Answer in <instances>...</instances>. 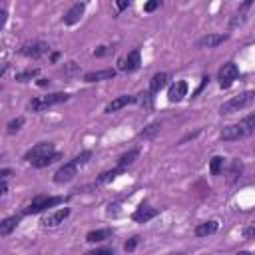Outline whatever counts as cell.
Instances as JSON below:
<instances>
[{
  "label": "cell",
  "mask_w": 255,
  "mask_h": 255,
  "mask_svg": "<svg viewBox=\"0 0 255 255\" xmlns=\"http://www.w3.org/2000/svg\"><path fill=\"white\" fill-rule=\"evenodd\" d=\"M217 229H219V223L215 219H207V221L197 223L195 229H193V233H195V237H207V235L217 233Z\"/></svg>",
  "instance_id": "obj_19"
},
{
  "label": "cell",
  "mask_w": 255,
  "mask_h": 255,
  "mask_svg": "<svg viewBox=\"0 0 255 255\" xmlns=\"http://www.w3.org/2000/svg\"><path fill=\"white\" fill-rule=\"evenodd\" d=\"M22 217H24V213H16V215H8V217H4V219L0 221V235H2V237H8V235L20 225Z\"/></svg>",
  "instance_id": "obj_17"
},
{
  "label": "cell",
  "mask_w": 255,
  "mask_h": 255,
  "mask_svg": "<svg viewBox=\"0 0 255 255\" xmlns=\"http://www.w3.org/2000/svg\"><path fill=\"white\" fill-rule=\"evenodd\" d=\"M139 66H141V50L139 48H133L126 58H122L118 62L120 72H135Z\"/></svg>",
  "instance_id": "obj_9"
},
{
  "label": "cell",
  "mask_w": 255,
  "mask_h": 255,
  "mask_svg": "<svg viewBox=\"0 0 255 255\" xmlns=\"http://www.w3.org/2000/svg\"><path fill=\"white\" fill-rule=\"evenodd\" d=\"M251 0H247V2H243L241 6H239V10L231 16V20H229V28H237V26H243L245 24V20H247V14H245V10L247 8H251Z\"/></svg>",
  "instance_id": "obj_20"
},
{
  "label": "cell",
  "mask_w": 255,
  "mask_h": 255,
  "mask_svg": "<svg viewBox=\"0 0 255 255\" xmlns=\"http://www.w3.org/2000/svg\"><path fill=\"white\" fill-rule=\"evenodd\" d=\"M86 2H76V4H72L70 8H68V12L62 16V22L66 24V26H74V24H78L80 20H82V16H84V12H86Z\"/></svg>",
  "instance_id": "obj_11"
},
{
  "label": "cell",
  "mask_w": 255,
  "mask_h": 255,
  "mask_svg": "<svg viewBox=\"0 0 255 255\" xmlns=\"http://www.w3.org/2000/svg\"><path fill=\"white\" fill-rule=\"evenodd\" d=\"M159 8V0H149V2H145L143 4V12H153V10H157Z\"/></svg>",
  "instance_id": "obj_36"
},
{
  "label": "cell",
  "mask_w": 255,
  "mask_h": 255,
  "mask_svg": "<svg viewBox=\"0 0 255 255\" xmlns=\"http://www.w3.org/2000/svg\"><path fill=\"white\" fill-rule=\"evenodd\" d=\"M106 213H108V217H116L120 213V203H110L108 209H106Z\"/></svg>",
  "instance_id": "obj_38"
},
{
  "label": "cell",
  "mask_w": 255,
  "mask_h": 255,
  "mask_svg": "<svg viewBox=\"0 0 255 255\" xmlns=\"http://www.w3.org/2000/svg\"><path fill=\"white\" fill-rule=\"evenodd\" d=\"M6 16H8L6 8H4V6H0V28H2V26H4V22H6Z\"/></svg>",
  "instance_id": "obj_41"
},
{
  "label": "cell",
  "mask_w": 255,
  "mask_h": 255,
  "mask_svg": "<svg viewBox=\"0 0 255 255\" xmlns=\"http://www.w3.org/2000/svg\"><path fill=\"white\" fill-rule=\"evenodd\" d=\"M137 245H139V235H133V237H129V239L124 243V251H126V253H131Z\"/></svg>",
  "instance_id": "obj_33"
},
{
  "label": "cell",
  "mask_w": 255,
  "mask_h": 255,
  "mask_svg": "<svg viewBox=\"0 0 255 255\" xmlns=\"http://www.w3.org/2000/svg\"><path fill=\"white\" fill-rule=\"evenodd\" d=\"M159 131H161V122H151V124H147L143 129L137 131V137H139V139H153Z\"/></svg>",
  "instance_id": "obj_25"
},
{
  "label": "cell",
  "mask_w": 255,
  "mask_h": 255,
  "mask_svg": "<svg viewBox=\"0 0 255 255\" xmlns=\"http://www.w3.org/2000/svg\"><path fill=\"white\" fill-rule=\"evenodd\" d=\"M112 235H114L112 229H92V231L86 233V241L88 243H102V241L110 239Z\"/></svg>",
  "instance_id": "obj_23"
},
{
  "label": "cell",
  "mask_w": 255,
  "mask_h": 255,
  "mask_svg": "<svg viewBox=\"0 0 255 255\" xmlns=\"http://www.w3.org/2000/svg\"><path fill=\"white\" fill-rule=\"evenodd\" d=\"M84 255H116V249L114 247H98V249L86 251Z\"/></svg>",
  "instance_id": "obj_32"
},
{
  "label": "cell",
  "mask_w": 255,
  "mask_h": 255,
  "mask_svg": "<svg viewBox=\"0 0 255 255\" xmlns=\"http://www.w3.org/2000/svg\"><path fill=\"white\" fill-rule=\"evenodd\" d=\"M157 215H159V209L157 207H151L149 203H139L135 207V211L131 213V219L135 223H147V221H151Z\"/></svg>",
  "instance_id": "obj_10"
},
{
  "label": "cell",
  "mask_w": 255,
  "mask_h": 255,
  "mask_svg": "<svg viewBox=\"0 0 255 255\" xmlns=\"http://www.w3.org/2000/svg\"><path fill=\"white\" fill-rule=\"evenodd\" d=\"M10 173H12V171H10L8 167H2V169H0V177H2V179H8V177H10Z\"/></svg>",
  "instance_id": "obj_43"
},
{
  "label": "cell",
  "mask_w": 255,
  "mask_h": 255,
  "mask_svg": "<svg viewBox=\"0 0 255 255\" xmlns=\"http://www.w3.org/2000/svg\"><path fill=\"white\" fill-rule=\"evenodd\" d=\"M223 165H225V157L223 155H213L209 159V173L211 175H219L223 171Z\"/></svg>",
  "instance_id": "obj_27"
},
{
  "label": "cell",
  "mask_w": 255,
  "mask_h": 255,
  "mask_svg": "<svg viewBox=\"0 0 255 255\" xmlns=\"http://www.w3.org/2000/svg\"><path fill=\"white\" fill-rule=\"evenodd\" d=\"M241 171H243V163L239 159H233L231 165H229V171H227V181L229 183H235L241 177Z\"/></svg>",
  "instance_id": "obj_26"
},
{
  "label": "cell",
  "mask_w": 255,
  "mask_h": 255,
  "mask_svg": "<svg viewBox=\"0 0 255 255\" xmlns=\"http://www.w3.org/2000/svg\"><path fill=\"white\" fill-rule=\"evenodd\" d=\"M52 151H56V147H54L52 141H40V143L32 145V147L22 155V159H24L26 163H32V161H36V159H40V157H44V155H48V153H52Z\"/></svg>",
  "instance_id": "obj_8"
},
{
  "label": "cell",
  "mask_w": 255,
  "mask_h": 255,
  "mask_svg": "<svg viewBox=\"0 0 255 255\" xmlns=\"http://www.w3.org/2000/svg\"><path fill=\"white\" fill-rule=\"evenodd\" d=\"M135 104H139L141 108H145V110H151V106H153V98L155 96H151L149 94V90L147 92H139V94H135Z\"/></svg>",
  "instance_id": "obj_29"
},
{
  "label": "cell",
  "mask_w": 255,
  "mask_h": 255,
  "mask_svg": "<svg viewBox=\"0 0 255 255\" xmlns=\"http://www.w3.org/2000/svg\"><path fill=\"white\" fill-rule=\"evenodd\" d=\"M126 169L124 167H120V165H116V167H112V169H108V171H102L98 177H96V185H104V183H110V181H114L118 175H122Z\"/></svg>",
  "instance_id": "obj_22"
},
{
  "label": "cell",
  "mask_w": 255,
  "mask_h": 255,
  "mask_svg": "<svg viewBox=\"0 0 255 255\" xmlns=\"http://www.w3.org/2000/svg\"><path fill=\"white\" fill-rule=\"evenodd\" d=\"M199 133H201V129H195V131H189V133H185V135H183V137H181V139H179V141H177V143H179V145H181V143H185V141H187V139H193V137H197V135H199Z\"/></svg>",
  "instance_id": "obj_39"
},
{
  "label": "cell",
  "mask_w": 255,
  "mask_h": 255,
  "mask_svg": "<svg viewBox=\"0 0 255 255\" xmlns=\"http://www.w3.org/2000/svg\"><path fill=\"white\" fill-rule=\"evenodd\" d=\"M171 255H183V253H171Z\"/></svg>",
  "instance_id": "obj_47"
},
{
  "label": "cell",
  "mask_w": 255,
  "mask_h": 255,
  "mask_svg": "<svg viewBox=\"0 0 255 255\" xmlns=\"http://www.w3.org/2000/svg\"><path fill=\"white\" fill-rule=\"evenodd\" d=\"M137 157H139V147H131V149H128L126 153H122V155L118 157V163H116V165H120V167L128 169V167H129Z\"/></svg>",
  "instance_id": "obj_24"
},
{
  "label": "cell",
  "mask_w": 255,
  "mask_h": 255,
  "mask_svg": "<svg viewBox=\"0 0 255 255\" xmlns=\"http://www.w3.org/2000/svg\"><path fill=\"white\" fill-rule=\"evenodd\" d=\"M80 72V66L76 64V62H66L62 68H60V74L64 76V78H72L74 74H78Z\"/></svg>",
  "instance_id": "obj_30"
},
{
  "label": "cell",
  "mask_w": 255,
  "mask_h": 255,
  "mask_svg": "<svg viewBox=\"0 0 255 255\" xmlns=\"http://www.w3.org/2000/svg\"><path fill=\"white\" fill-rule=\"evenodd\" d=\"M253 102H255V90L239 92L237 96L229 98L227 102H223V104L219 106V114H221V116H229V114H233V112H239V110L249 108Z\"/></svg>",
  "instance_id": "obj_4"
},
{
  "label": "cell",
  "mask_w": 255,
  "mask_h": 255,
  "mask_svg": "<svg viewBox=\"0 0 255 255\" xmlns=\"http://www.w3.org/2000/svg\"><path fill=\"white\" fill-rule=\"evenodd\" d=\"M253 133H255V112L245 116L237 124H231V126L223 128L221 133H219V139L221 141H239V139H245Z\"/></svg>",
  "instance_id": "obj_2"
},
{
  "label": "cell",
  "mask_w": 255,
  "mask_h": 255,
  "mask_svg": "<svg viewBox=\"0 0 255 255\" xmlns=\"http://www.w3.org/2000/svg\"><path fill=\"white\" fill-rule=\"evenodd\" d=\"M229 40V34H219V32H211V34H205V36H201L197 42H195V46L197 48H217V46H221L223 42H227Z\"/></svg>",
  "instance_id": "obj_12"
},
{
  "label": "cell",
  "mask_w": 255,
  "mask_h": 255,
  "mask_svg": "<svg viewBox=\"0 0 255 255\" xmlns=\"http://www.w3.org/2000/svg\"><path fill=\"white\" fill-rule=\"evenodd\" d=\"M0 189H2V191H0L2 195H6V193H8V183H6V179H2V185H0Z\"/></svg>",
  "instance_id": "obj_45"
},
{
  "label": "cell",
  "mask_w": 255,
  "mask_h": 255,
  "mask_svg": "<svg viewBox=\"0 0 255 255\" xmlns=\"http://www.w3.org/2000/svg\"><path fill=\"white\" fill-rule=\"evenodd\" d=\"M92 151L90 149H84V151H80L78 155H74L70 161H66L64 165H60L58 167V171L54 173V183H58V185H62V183H68V181H72L76 175H78V169L80 167H84L90 159H92Z\"/></svg>",
  "instance_id": "obj_1"
},
{
  "label": "cell",
  "mask_w": 255,
  "mask_h": 255,
  "mask_svg": "<svg viewBox=\"0 0 255 255\" xmlns=\"http://www.w3.org/2000/svg\"><path fill=\"white\" fill-rule=\"evenodd\" d=\"M167 80H169V74H167V72H157V74H153L151 80H149V94H151V96L159 94V92L167 86Z\"/></svg>",
  "instance_id": "obj_18"
},
{
  "label": "cell",
  "mask_w": 255,
  "mask_h": 255,
  "mask_svg": "<svg viewBox=\"0 0 255 255\" xmlns=\"http://www.w3.org/2000/svg\"><path fill=\"white\" fill-rule=\"evenodd\" d=\"M64 201H66L64 195H36V197H32V201L26 205V209L22 213L24 215H36V213H42L50 207L64 203Z\"/></svg>",
  "instance_id": "obj_5"
},
{
  "label": "cell",
  "mask_w": 255,
  "mask_h": 255,
  "mask_svg": "<svg viewBox=\"0 0 255 255\" xmlns=\"http://www.w3.org/2000/svg\"><path fill=\"white\" fill-rule=\"evenodd\" d=\"M24 122H26V120H24V116H18V118L10 120V122H8V126H6V131H8L10 135H14L16 131H20V128L24 126Z\"/></svg>",
  "instance_id": "obj_31"
},
{
  "label": "cell",
  "mask_w": 255,
  "mask_h": 255,
  "mask_svg": "<svg viewBox=\"0 0 255 255\" xmlns=\"http://www.w3.org/2000/svg\"><path fill=\"white\" fill-rule=\"evenodd\" d=\"M126 8H129V0H120V2H116V10H118V12H122V10H126Z\"/></svg>",
  "instance_id": "obj_40"
},
{
  "label": "cell",
  "mask_w": 255,
  "mask_h": 255,
  "mask_svg": "<svg viewBox=\"0 0 255 255\" xmlns=\"http://www.w3.org/2000/svg\"><path fill=\"white\" fill-rule=\"evenodd\" d=\"M18 52L22 56L30 58V60H38V58H42L44 54L50 52V44L48 42H42V40H32V42H24Z\"/></svg>",
  "instance_id": "obj_7"
},
{
  "label": "cell",
  "mask_w": 255,
  "mask_h": 255,
  "mask_svg": "<svg viewBox=\"0 0 255 255\" xmlns=\"http://www.w3.org/2000/svg\"><path fill=\"white\" fill-rule=\"evenodd\" d=\"M112 52H114L112 46H98V48L94 50V56H96V58H106V56H110Z\"/></svg>",
  "instance_id": "obj_34"
},
{
  "label": "cell",
  "mask_w": 255,
  "mask_h": 255,
  "mask_svg": "<svg viewBox=\"0 0 255 255\" xmlns=\"http://www.w3.org/2000/svg\"><path fill=\"white\" fill-rule=\"evenodd\" d=\"M116 74H118V70H114V68L94 70V72H86L84 74V82L86 84H96V82H104V80H114Z\"/></svg>",
  "instance_id": "obj_14"
},
{
  "label": "cell",
  "mask_w": 255,
  "mask_h": 255,
  "mask_svg": "<svg viewBox=\"0 0 255 255\" xmlns=\"http://www.w3.org/2000/svg\"><path fill=\"white\" fill-rule=\"evenodd\" d=\"M209 80H211V78H209V76H201V82H199V86H197V88H195V92H193V94H191V98H197V96H199V94H201V92H203V90H205V86H207V84H209Z\"/></svg>",
  "instance_id": "obj_35"
},
{
  "label": "cell",
  "mask_w": 255,
  "mask_h": 255,
  "mask_svg": "<svg viewBox=\"0 0 255 255\" xmlns=\"http://www.w3.org/2000/svg\"><path fill=\"white\" fill-rule=\"evenodd\" d=\"M243 239H255V225H249V227H243L241 231Z\"/></svg>",
  "instance_id": "obj_37"
},
{
  "label": "cell",
  "mask_w": 255,
  "mask_h": 255,
  "mask_svg": "<svg viewBox=\"0 0 255 255\" xmlns=\"http://www.w3.org/2000/svg\"><path fill=\"white\" fill-rule=\"evenodd\" d=\"M135 96H129V94H124V96H118V98H114L106 108H104V112L106 114H114V112H120L122 108H126V106H129V104H135Z\"/></svg>",
  "instance_id": "obj_15"
},
{
  "label": "cell",
  "mask_w": 255,
  "mask_h": 255,
  "mask_svg": "<svg viewBox=\"0 0 255 255\" xmlns=\"http://www.w3.org/2000/svg\"><path fill=\"white\" fill-rule=\"evenodd\" d=\"M60 159H62V151L56 149V151H52V153H48V155H44V157L32 161L30 165L36 167V169H42V167H48V165H52V163H56V161H60Z\"/></svg>",
  "instance_id": "obj_21"
},
{
  "label": "cell",
  "mask_w": 255,
  "mask_h": 255,
  "mask_svg": "<svg viewBox=\"0 0 255 255\" xmlns=\"http://www.w3.org/2000/svg\"><path fill=\"white\" fill-rule=\"evenodd\" d=\"M60 56H62L60 52H52V54H50V62H52V64H56V62L60 60Z\"/></svg>",
  "instance_id": "obj_44"
},
{
  "label": "cell",
  "mask_w": 255,
  "mask_h": 255,
  "mask_svg": "<svg viewBox=\"0 0 255 255\" xmlns=\"http://www.w3.org/2000/svg\"><path fill=\"white\" fill-rule=\"evenodd\" d=\"M38 76H40V68H28V70L16 74V82L24 84V82H30V80H34V78H38Z\"/></svg>",
  "instance_id": "obj_28"
},
{
  "label": "cell",
  "mask_w": 255,
  "mask_h": 255,
  "mask_svg": "<svg viewBox=\"0 0 255 255\" xmlns=\"http://www.w3.org/2000/svg\"><path fill=\"white\" fill-rule=\"evenodd\" d=\"M235 255H253V253H251V251H237Z\"/></svg>",
  "instance_id": "obj_46"
},
{
  "label": "cell",
  "mask_w": 255,
  "mask_h": 255,
  "mask_svg": "<svg viewBox=\"0 0 255 255\" xmlns=\"http://www.w3.org/2000/svg\"><path fill=\"white\" fill-rule=\"evenodd\" d=\"M187 90H189V84L185 80H177L167 88V100L171 104H177L187 96Z\"/></svg>",
  "instance_id": "obj_13"
},
{
  "label": "cell",
  "mask_w": 255,
  "mask_h": 255,
  "mask_svg": "<svg viewBox=\"0 0 255 255\" xmlns=\"http://www.w3.org/2000/svg\"><path fill=\"white\" fill-rule=\"evenodd\" d=\"M68 217H70V207H62V209H56L54 213H50L48 217H44V219H42V225H44V227H58V225L64 223Z\"/></svg>",
  "instance_id": "obj_16"
},
{
  "label": "cell",
  "mask_w": 255,
  "mask_h": 255,
  "mask_svg": "<svg viewBox=\"0 0 255 255\" xmlns=\"http://www.w3.org/2000/svg\"><path fill=\"white\" fill-rule=\"evenodd\" d=\"M237 78H239V68H237L235 62H225L217 70V84H219L221 90H229L235 84Z\"/></svg>",
  "instance_id": "obj_6"
},
{
  "label": "cell",
  "mask_w": 255,
  "mask_h": 255,
  "mask_svg": "<svg viewBox=\"0 0 255 255\" xmlns=\"http://www.w3.org/2000/svg\"><path fill=\"white\" fill-rule=\"evenodd\" d=\"M72 98V94L68 92H52V94H44V96H34L30 102H28V110L30 112H46L50 110L52 106H58V104H64Z\"/></svg>",
  "instance_id": "obj_3"
},
{
  "label": "cell",
  "mask_w": 255,
  "mask_h": 255,
  "mask_svg": "<svg viewBox=\"0 0 255 255\" xmlns=\"http://www.w3.org/2000/svg\"><path fill=\"white\" fill-rule=\"evenodd\" d=\"M36 84H38L40 88H48V86H50V80H48V78H38Z\"/></svg>",
  "instance_id": "obj_42"
}]
</instances>
